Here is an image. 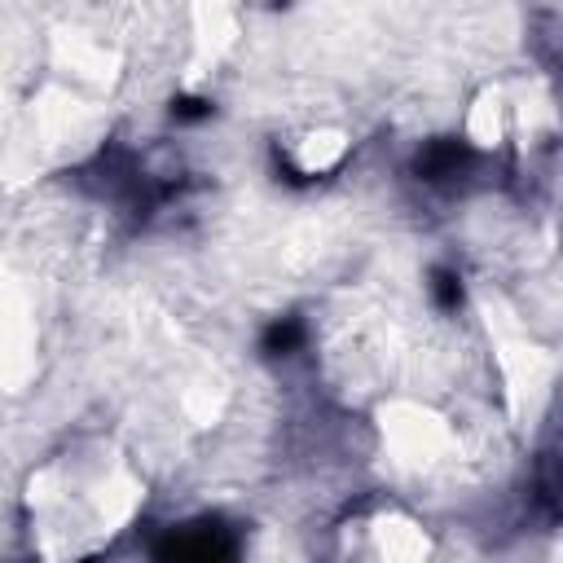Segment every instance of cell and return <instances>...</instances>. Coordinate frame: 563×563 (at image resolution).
<instances>
[{"mask_svg": "<svg viewBox=\"0 0 563 563\" xmlns=\"http://www.w3.org/2000/svg\"><path fill=\"white\" fill-rule=\"evenodd\" d=\"M158 554H167V559H229V554H238V537L220 519H202V523L172 528L167 541H158Z\"/></svg>", "mask_w": 563, "mask_h": 563, "instance_id": "1", "label": "cell"}, {"mask_svg": "<svg viewBox=\"0 0 563 563\" xmlns=\"http://www.w3.org/2000/svg\"><path fill=\"white\" fill-rule=\"evenodd\" d=\"M471 167H475V150H471L466 141H453V136L422 145L418 158H413V172H418V180H427V185H453V180H466Z\"/></svg>", "mask_w": 563, "mask_h": 563, "instance_id": "2", "label": "cell"}, {"mask_svg": "<svg viewBox=\"0 0 563 563\" xmlns=\"http://www.w3.org/2000/svg\"><path fill=\"white\" fill-rule=\"evenodd\" d=\"M299 343H303V325H299L295 317L273 321L268 334H264V352H268V356H286V352H295Z\"/></svg>", "mask_w": 563, "mask_h": 563, "instance_id": "3", "label": "cell"}, {"mask_svg": "<svg viewBox=\"0 0 563 563\" xmlns=\"http://www.w3.org/2000/svg\"><path fill=\"white\" fill-rule=\"evenodd\" d=\"M431 295H435L444 308H453V303L462 299V290H457V273H449V268H435V273H431Z\"/></svg>", "mask_w": 563, "mask_h": 563, "instance_id": "4", "label": "cell"}]
</instances>
